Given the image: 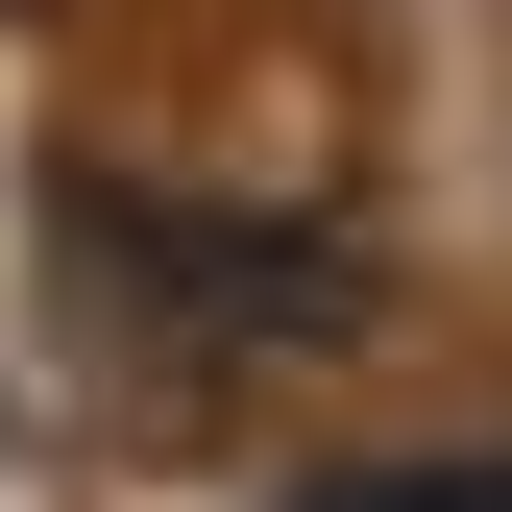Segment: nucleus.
Listing matches in <instances>:
<instances>
[{
    "instance_id": "f257e3e1",
    "label": "nucleus",
    "mask_w": 512,
    "mask_h": 512,
    "mask_svg": "<svg viewBox=\"0 0 512 512\" xmlns=\"http://www.w3.org/2000/svg\"><path fill=\"white\" fill-rule=\"evenodd\" d=\"M74 220H98V269L147 317H196V342H366V269L293 244V220H147V196H74Z\"/></svg>"
}]
</instances>
